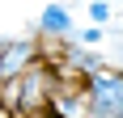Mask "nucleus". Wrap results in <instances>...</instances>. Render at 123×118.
Masks as SVG:
<instances>
[{
  "label": "nucleus",
  "mask_w": 123,
  "mask_h": 118,
  "mask_svg": "<svg viewBox=\"0 0 123 118\" xmlns=\"http://www.w3.org/2000/svg\"><path fill=\"white\" fill-rule=\"evenodd\" d=\"M76 118H123V72L119 63L81 80V114Z\"/></svg>",
  "instance_id": "1"
},
{
  "label": "nucleus",
  "mask_w": 123,
  "mask_h": 118,
  "mask_svg": "<svg viewBox=\"0 0 123 118\" xmlns=\"http://www.w3.org/2000/svg\"><path fill=\"white\" fill-rule=\"evenodd\" d=\"M43 55L34 34H17V38H0V84H9L17 72H25L34 59Z\"/></svg>",
  "instance_id": "2"
},
{
  "label": "nucleus",
  "mask_w": 123,
  "mask_h": 118,
  "mask_svg": "<svg viewBox=\"0 0 123 118\" xmlns=\"http://www.w3.org/2000/svg\"><path fill=\"white\" fill-rule=\"evenodd\" d=\"M72 4H64V0H51V4H43V13H38L34 21H30V34L38 38V47L43 42H55V38H68L72 34Z\"/></svg>",
  "instance_id": "3"
},
{
  "label": "nucleus",
  "mask_w": 123,
  "mask_h": 118,
  "mask_svg": "<svg viewBox=\"0 0 123 118\" xmlns=\"http://www.w3.org/2000/svg\"><path fill=\"white\" fill-rule=\"evenodd\" d=\"M68 38H76V42H85V47H102V42H106V25H72V34Z\"/></svg>",
  "instance_id": "4"
},
{
  "label": "nucleus",
  "mask_w": 123,
  "mask_h": 118,
  "mask_svg": "<svg viewBox=\"0 0 123 118\" xmlns=\"http://www.w3.org/2000/svg\"><path fill=\"white\" fill-rule=\"evenodd\" d=\"M85 13H89L93 25H115V4H111V0H89Z\"/></svg>",
  "instance_id": "5"
},
{
  "label": "nucleus",
  "mask_w": 123,
  "mask_h": 118,
  "mask_svg": "<svg viewBox=\"0 0 123 118\" xmlns=\"http://www.w3.org/2000/svg\"><path fill=\"white\" fill-rule=\"evenodd\" d=\"M30 118H68V114H60V110H51V106H47V110H38V114H30Z\"/></svg>",
  "instance_id": "6"
},
{
  "label": "nucleus",
  "mask_w": 123,
  "mask_h": 118,
  "mask_svg": "<svg viewBox=\"0 0 123 118\" xmlns=\"http://www.w3.org/2000/svg\"><path fill=\"white\" fill-rule=\"evenodd\" d=\"M0 118H13V114H9V110H4V106H0Z\"/></svg>",
  "instance_id": "7"
}]
</instances>
